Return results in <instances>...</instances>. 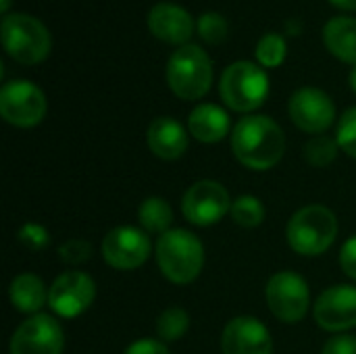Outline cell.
Instances as JSON below:
<instances>
[{"instance_id": "cell-21", "label": "cell", "mask_w": 356, "mask_h": 354, "mask_svg": "<svg viewBox=\"0 0 356 354\" xmlns=\"http://www.w3.org/2000/svg\"><path fill=\"white\" fill-rule=\"evenodd\" d=\"M138 221L146 234H167L173 223V209L165 198L150 196L138 209Z\"/></svg>"}, {"instance_id": "cell-29", "label": "cell", "mask_w": 356, "mask_h": 354, "mask_svg": "<svg viewBox=\"0 0 356 354\" xmlns=\"http://www.w3.org/2000/svg\"><path fill=\"white\" fill-rule=\"evenodd\" d=\"M90 257H92V244L86 240H79V238L67 240L58 248V259L71 267H77V265L90 261Z\"/></svg>"}, {"instance_id": "cell-5", "label": "cell", "mask_w": 356, "mask_h": 354, "mask_svg": "<svg viewBox=\"0 0 356 354\" xmlns=\"http://www.w3.org/2000/svg\"><path fill=\"white\" fill-rule=\"evenodd\" d=\"M2 44L15 61L23 65H38L50 54L52 38L35 17L13 13L2 19Z\"/></svg>"}, {"instance_id": "cell-11", "label": "cell", "mask_w": 356, "mask_h": 354, "mask_svg": "<svg viewBox=\"0 0 356 354\" xmlns=\"http://www.w3.org/2000/svg\"><path fill=\"white\" fill-rule=\"evenodd\" d=\"M65 334L60 323L44 313L25 319L10 338V354H60Z\"/></svg>"}, {"instance_id": "cell-6", "label": "cell", "mask_w": 356, "mask_h": 354, "mask_svg": "<svg viewBox=\"0 0 356 354\" xmlns=\"http://www.w3.org/2000/svg\"><path fill=\"white\" fill-rule=\"evenodd\" d=\"M219 90L223 102L229 108L238 113H250L257 111L267 100L269 79L259 65L248 61H238L223 71Z\"/></svg>"}, {"instance_id": "cell-17", "label": "cell", "mask_w": 356, "mask_h": 354, "mask_svg": "<svg viewBox=\"0 0 356 354\" xmlns=\"http://www.w3.org/2000/svg\"><path fill=\"white\" fill-rule=\"evenodd\" d=\"M150 152L163 161H177L188 150V134L184 125L171 117H156L146 131Z\"/></svg>"}, {"instance_id": "cell-2", "label": "cell", "mask_w": 356, "mask_h": 354, "mask_svg": "<svg viewBox=\"0 0 356 354\" xmlns=\"http://www.w3.org/2000/svg\"><path fill=\"white\" fill-rule=\"evenodd\" d=\"M290 248L302 257H319L332 248L338 238V217L323 204L298 209L286 227Z\"/></svg>"}, {"instance_id": "cell-34", "label": "cell", "mask_w": 356, "mask_h": 354, "mask_svg": "<svg viewBox=\"0 0 356 354\" xmlns=\"http://www.w3.org/2000/svg\"><path fill=\"white\" fill-rule=\"evenodd\" d=\"M348 81H350V88L356 92V65L353 67V71H350V77H348Z\"/></svg>"}, {"instance_id": "cell-20", "label": "cell", "mask_w": 356, "mask_h": 354, "mask_svg": "<svg viewBox=\"0 0 356 354\" xmlns=\"http://www.w3.org/2000/svg\"><path fill=\"white\" fill-rule=\"evenodd\" d=\"M323 42L327 50L344 63L356 65V19L334 17L323 29Z\"/></svg>"}, {"instance_id": "cell-7", "label": "cell", "mask_w": 356, "mask_h": 354, "mask_svg": "<svg viewBox=\"0 0 356 354\" xmlns=\"http://www.w3.org/2000/svg\"><path fill=\"white\" fill-rule=\"evenodd\" d=\"M267 307L282 323H298L307 317L311 292L302 275L294 271L275 273L265 288Z\"/></svg>"}, {"instance_id": "cell-12", "label": "cell", "mask_w": 356, "mask_h": 354, "mask_svg": "<svg viewBox=\"0 0 356 354\" xmlns=\"http://www.w3.org/2000/svg\"><path fill=\"white\" fill-rule=\"evenodd\" d=\"M102 257L113 269H138L150 257V238L146 236L144 230L131 225L115 227L102 240Z\"/></svg>"}, {"instance_id": "cell-9", "label": "cell", "mask_w": 356, "mask_h": 354, "mask_svg": "<svg viewBox=\"0 0 356 354\" xmlns=\"http://www.w3.org/2000/svg\"><path fill=\"white\" fill-rule=\"evenodd\" d=\"M232 204L234 202L223 184L213 179H200L186 190L181 198V213L190 223L209 227L219 223L232 211Z\"/></svg>"}, {"instance_id": "cell-13", "label": "cell", "mask_w": 356, "mask_h": 354, "mask_svg": "<svg viewBox=\"0 0 356 354\" xmlns=\"http://www.w3.org/2000/svg\"><path fill=\"white\" fill-rule=\"evenodd\" d=\"M290 117L294 125L307 134L321 136L334 125V100L319 88H300L290 98Z\"/></svg>"}, {"instance_id": "cell-14", "label": "cell", "mask_w": 356, "mask_h": 354, "mask_svg": "<svg viewBox=\"0 0 356 354\" xmlns=\"http://www.w3.org/2000/svg\"><path fill=\"white\" fill-rule=\"evenodd\" d=\"M313 317L325 332H346L356 328V288L355 286H332L315 303Z\"/></svg>"}, {"instance_id": "cell-30", "label": "cell", "mask_w": 356, "mask_h": 354, "mask_svg": "<svg viewBox=\"0 0 356 354\" xmlns=\"http://www.w3.org/2000/svg\"><path fill=\"white\" fill-rule=\"evenodd\" d=\"M321 354H356V336H334L325 342Z\"/></svg>"}, {"instance_id": "cell-8", "label": "cell", "mask_w": 356, "mask_h": 354, "mask_svg": "<svg viewBox=\"0 0 356 354\" xmlns=\"http://www.w3.org/2000/svg\"><path fill=\"white\" fill-rule=\"evenodd\" d=\"M46 108L44 92L31 81L15 79L0 90V115L15 127H35L44 119Z\"/></svg>"}, {"instance_id": "cell-24", "label": "cell", "mask_w": 356, "mask_h": 354, "mask_svg": "<svg viewBox=\"0 0 356 354\" xmlns=\"http://www.w3.org/2000/svg\"><path fill=\"white\" fill-rule=\"evenodd\" d=\"M338 140L330 138V136H313L307 144H305V159L313 165V167H327L336 161L338 156Z\"/></svg>"}, {"instance_id": "cell-35", "label": "cell", "mask_w": 356, "mask_h": 354, "mask_svg": "<svg viewBox=\"0 0 356 354\" xmlns=\"http://www.w3.org/2000/svg\"><path fill=\"white\" fill-rule=\"evenodd\" d=\"M0 6H2V10H8V6H10V0H2V2H0Z\"/></svg>"}, {"instance_id": "cell-15", "label": "cell", "mask_w": 356, "mask_h": 354, "mask_svg": "<svg viewBox=\"0 0 356 354\" xmlns=\"http://www.w3.org/2000/svg\"><path fill=\"white\" fill-rule=\"evenodd\" d=\"M223 354H273L269 330L257 317H236L221 334Z\"/></svg>"}, {"instance_id": "cell-4", "label": "cell", "mask_w": 356, "mask_h": 354, "mask_svg": "<svg viewBox=\"0 0 356 354\" xmlns=\"http://www.w3.org/2000/svg\"><path fill=\"white\" fill-rule=\"evenodd\" d=\"M167 83L181 100L202 98L213 83V65L209 54L194 44L179 46L167 63Z\"/></svg>"}, {"instance_id": "cell-26", "label": "cell", "mask_w": 356, "mask_h": 354, "mask_svg": "<svg viewBox=\"0 0 356 354\" xmlns=\"http://www.w3.org/2000/svg\"><path fill=\"white\" fill-rule=\"evenodd\" d=\"M198 33L207 44H223L227 38V21L219 13H204L198 19Z\"/></svg>"}, {"instance_id": "cell-19", "label": "cell", "mask_w": 356, "mask_h": 354, "mask_svg": "<svg viewBox=\"0 0 356 354\" xmlns=\"http://www.w3.org/2000/svg\"><path fill=\"white\" fill-rule=\"evenodd\" d=\"M8 298L17 311L25 313V315H38V311L44 305H48V290L38 275L21 273L10 282Z\"/></svg>"}, {"instance_id": "cell-27", "label": "cell", "mask_w": 356, "mask_h": 354, "mask_svg": "<svg viewBox=\"0 0 356 354\" xmlns=\"http://www.w3.org/2000/svg\"><path fill=\"white\" fill-rule=\"evenodd\" d=\"M17 240L23 248L31 250V252H40L44 248H48L50 244V234L44 225L40 223H25L21 225V230L17 232Z\"/></svg>"}, {"instance_id": "cell-10", "label": "cell", "mask_w": 356, "mask_h": 354, "mask_svg": "<svg viewBox=\"0 0 356 354\" xmlns=\"http://www.w3.org/2000/svg\"><path fill=\"white\" fill-rule=\"evenodd\" d=\"M96 298V284L83 271L60 273L48 290V307L63 319H73L86 313Z\"/></svg>"}, {"instance_id": "cell-33", "label": "cell", "mask_w": 356, "mask_h": 354, "mask_svg": "<svg viewBox=\"0 0 356 354\" xmlns=\"http://www.w3.org/2000/svg\"><path fill=\"white\" fill-rule=\"evenodd\" d=\"M330 2L342 10H356V0H330Z\"/></svg>"}, {"instance_id": "cell-32", "label": "cell", "mask_w": 356, "mask_h": 354, "mask_svg": "<svg viewBox=\"0 0 356 354\" xmlns=\"http://www.w3.org/2000/svg\"><path fill=\"white\" fill-rule=\"evenodd\" d=\"M123 354H169L167 346L161 340H138L134 344H129Z\"/></svg>"}, {"instance_id": "cell-16", "label": "cell", "mask_w": 356, "mask_h": 354, "mask_svg": "<svg viewBox=\"0 0 356 354\" xmlns=\"http://www.w3.org/2000/svg\"><path fill=\"white\" fill-rule=\"evenodd\" d=\"M148 29L163 42L186 46L194 33V21L186 8L171 2H161L148 13Z\"/></svg>"}, {"instance_id": "cell-22", "label": "cell", "mask_w": 356, "mask_h": 354, "mask_svg": "<svg viewBox=\"0 0 356 354\" xmlns=\"http://www.w3.org/2000/svg\"><path fill=\"white\" fill-rule=\"evenodd\" d=\"M190 330V315L179 307H171L163 311L156 319V336L161 342H177Z\"/></svg>"}, {"instance_id": "cell-3", "label": "cell", "mask_w": 356, "mask_h": 354, "mask_svg": "<svg viewBox=\"0 0 356 354\" xmlns=\"http://www.w3.org/2000/svg\"><path fill=\"white\" fill-rule=\"evenodd\" d=\"M156 263L171 284H192L204 267V246L188 230H169L156 242Z\"/></svg>"}, {"instance_id": "cell-31", "label": "cell", "mask_w": 356, "mask_h": 354, "mask_svg": "<svg viewBox=\"0 0 356 354\" xmlns=\"http://www.w3.org/2000/svg\"><path fill=\"white\" fill-rule=\"evenodd\" d=\"M340 267L342 271L356 282V236L348 238L340 250Z\"/></svg>"}, {"instance_id": "cell-28", "label": "cell", "mask_w": 356, "mask_h": 354, "mask_svg": "<svg viewBox=\"0 0 356 354\" xmlns=\"http://www.w3.org/2000/svg\"><path fill=\"white\" fill-rule=\"evenodd\" d=\"M336 140L340 150H344L348 156L356 159V106L348 108L340 123H338V131H336Z\"/></svg>"}, {"instance_id": "cell-23", "label": "cell", "mask_w": 356, "mask_h": 354, "mask_svg": "<svg viewBox=\"0 0 356 354\" xmlns=\"http://www.w3.org/2000/svg\"><path fill=\"white\" fill-rule=\"evenodd\" d=\"M232 219L242 227H259L265 221V207L257 196H238L229 211Z\"/></svg>"}, {"instance_id": "cell-25", "label": "cell", "mask_w": 356, "mask_h": 354, "mask_svg": "<svg viewBox=\"0 0 356 354\" xmlns=\"http://www.w3.org/2000/svg\"><path fill=\"white\" fill-rule=\"evenodd\" d=\"M286 40L277 33H267L257 44V58L263 67H280L286 58Z\"/></svg>"}, {"instance_id": "cell-18", "label": "cell", "mask_w": 356, "mask_h": 354, "mask_svg": "<svg viewBox=\"0 0 356 354\" xmlns=\"http://www.w3.org/2000/svg\"><path fill=\"white\" fill-rule=\"evenodd\" d=\"M188 129L198 142L215 144L229 134V117L217 104H198L188 117Z\"/></svg>"}, {"instance_id": "cell-1", "label": "cell", "mask_w": 356, "mask_h": 354, "mask_svg": "<svg viewBox=\"0 0 356 354\" xmlns=\"http://www.w3.org/2000/svg\"><path fill=\"white\" fill-rule=\"evenodd\" d=\"M234 156L252 171L273 169L286 152L284 129L265 115H248L234 125Z\"/></svg>"}]
</instances>
